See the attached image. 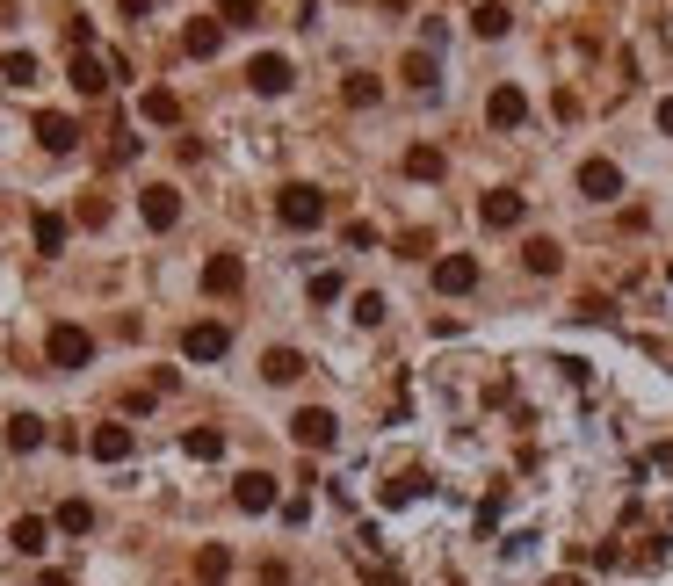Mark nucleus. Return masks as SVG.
Wrapping results in <instances>:
<instances>
[{
    "mask_svg": "<svg viewBox=\"0 0 673 586\" xmlns=\"http://www.w3.org/2000/svg\"><path fill=\"white\" fill-rule=\"evenodd\" d=\"M218 15H225L232 29H254V22H261V0H225V8H218Z\"/></svg>",
    "mask_w": 673,
    "mask_h": 586,
    "instance_id": "2f4dec72",
    "label": "nucleus"
},
{
    "mask_svg": "<svg viewBox=\"0 0 673 586\" xmlns=\"http://www.w3.org/2000/svg\"><path fill=\"white\" fill-rule=\"evenodd\" d=\"M203 290L210 297H239V290H247V261H239V254H210L203 261Z\"/></svg>",
    "mask_w": 673,
    "mask_h": 586,
    "instance_id": "9b49d317",
    "label": "nucleus"
},
{
    "mask_svg": "<svg viewBox=\"0 0 673 586\" xmlns=\"http://www.w3.org/2000/svg\"><path fill=\"white\" fill-rule=\"evenodd\" d=\"M261 377H268V384H297V377H304V355H297V348H268V355H261Z\"/></svg>",
    "mask_w": 673,
    "mask_h": 586,
    "instance_id": "aec40b11",
    "label": "nucleus"
},
{
    "mask_svg": "<svg viewBox=\"0 0 673 586\" xmlns=\"http://www.w3.org/2000/svg\"><path fill=\"white\" fill-rule=\"evenodd\" d=\"M435 290H442V297H471V290H478V261H471V254H442V261H435Z\"/></svg>",
    "mask_w": 673,
    "mask_h": 586,
    "instance_id": "ddd939ff",
    "label": "nucleus"
},
{
    "mask_svg": "<svg viewBox=\"0 0 673 586\" xmlns=\"http://www.w3.org/2000/svg\"><path fill=\"white\" fill-rule=\"evenodd\" d=\"M659 131H666V138H673V95H666V102H659Z\"/></svg>",
    "mask_w": 673,
    "mask_h": 586,
    "instance_id": "e433bc0d",
    "label": "nucleus"
},
{
    "mask_svg": "<svg viewBox=\"0 0 673 586\" xmlns=\"http://www.w3.org/2000/svg\"><path fill=\"white\" fill-rule=\"evenodd\" d=\"M587 565H594V572H616V565H623V543H594Z\"/></svg>",
    "mask_w": 673,
    "mask_h": 586,
    "instance_id": "f704fd0d",
    "label": "nucleus"
},
{
    "mask_svg": "<svg viewBox=\"0 0 673 586\" xmlns=\"http://www.w3.org/2000/svg\"><path fill=\"white\" fill-rule=\"evenodd\" d=\"M138 116H145V123H181V95H174V87H145Z\"/></svg>",
    "mask_w": 673,
    "mask_h": 586,
    "instance_id": "a211bd4d",
    "label": "nucleus"
},
{
    "mask_svg": "<svg viewBox=\"0 0 673 586\" xmlns=\"http://www.w3.org/2000/svg\"><path fill=\"white\" fill-rule=\"evenodd\" d=\"M522 261H529V275H558L565 254H558V239H529V246H522Z\"/></svg>",
    "mask_w": 673,
    "mask_h": 586,
    "instance_id": "a878e982",
    "label": "nucleus"
},
{
    "mask_svg": "<svg viewBox=\"0 0 673 586\" xmlns=\"http://www.w3.org/2000/svg\"><path fill=\"white\" fill-rule=\"evenodd\" d=\"M666 275H673V268H666Z\"/></svg>",
    "mask_w": 673,
    "mask_h": 586,
    "instance_id": "ea45409f",
    "label": "nucleus"
},
{
    "mask_svg": "<svg viewBox=\"0 0 673 586\" xmlns=\"http://www.w3.org/2000/svg\"><path fill=\"white\" fill-rule=\"evenodd\" d=\"M485 123H493V131H522V123H529V95L500 80L493 95H485Z\"/></svg>",
    "mask_w": 673,
    "mask_h": 586,
    "instance_id": "39448f33",
    "label": "nucleus"
},
{
    "mask_svg": "<svg viewBox=\"0 0 673 586\" xmlns=\"http://www.w3.org/2000/svg\"><path fill=\"white\" fill-rule=\"evenodd\" d=\"M124 15H152V0H124Z\"/></svg>",
    "mask_w": 673,
    "mask_h": 586,
    "instance_id": "4c0bfd02",
    "label": "nucleus"
},
{
    "mask_svg": "<svg viewBox=\"0 0 673 586\" xmlns=\"http://www.w3.org/2000/svg\"><path fill=\"white\" fill-rule=\"evenodd\" d=\"M225 572H232V550H225V543H203V550H196V579H203V586H218Z\"/></svg>",
    "mask_w": 673,
    "mask_h": 586,
    "instance_id": "b1692460",
    "label": "nucleus"
},
{
    "mask_svg": "<svg viewBox=\"0 0 673 586\" xmlns=\"http://www.w3.org/2000/svg\"><path fill=\"white\" fill-rule=\"evenodd\" d=\"M29 239H37V254H66V218H58V210H37V218H29Z\"/></svg>",
    "mask_w": 673,
    "mask_h": 586,
    "instance_id": "6ab92c4d",
    "label": "nucleus"
},
{
    "mask_svg": "<svg viewBox=\"0 0 673 586\" xmlns=\"http://www.w3.org/2000/svg\"><path fill=\"white\" fill-rule=\"evenodd\" d=\"M355 326H384V297H377V290L355 297Z\"/></svg>",
    "mask_w": 673,
    "mask_h": 586,
    "instance_id": "72a5a7b5",
    "label": "nucleus"
},
{
    "mask_svg": "<svg viewBox=\"0 0 673 586\" xmlns=\"http://www.w3.org/2000/svg\"><path fill=\"white\" fill-rule=\"evenodd\" d=\"M37 138H44V152H73V145H80V123L58 116V109H44V116H37Z\"/></svg>",
    "mask_w": 673,
    "mask_h": 586,
    "instance_id": "dca6fc26",
    "label": "nucleus"
},
{
    "mask_svg": "<svg viewBox=\"0 0 673 586\" xmlns=\"http://www.w3.org/2000/svg\"><path fill=\"white\" fill-rule=\"evenodd\" d=\"M181 449H189L196 464H218V456H225V435H218V427H189V435H181Z\"/></svg>",
    "mask_w": 673,
    "mask_h": 586,
    "instance_id": "4be33fe9",
    "label": "nucleus"
},
{
    "mask_svg": "<svg viewBox=\"0 0 673 586\" xmlns=\"http://www.w3.org/2000/svg\"><path fill=\"white\" fill-rule=\"evenodd\" d=\"M341 95H348V109H370V102L384 95V87H377L370 73H348V87H341Z\"/></svg>",
    "mask_w": 673,
    "mask_h": 586,
    "instance_id": "c756f323",
    "label": "nucleus"
},
{
    "mask_svg": "<svg viewBox=\"0 0 673 586\" xmlns=\"http://www.w3.org/2000/svg\"><path fill=\"white\" fill-rule=\"evenodd\" d=\"M218 44H225V22H189V29H181V51H189V58H218Z\"/></svg>",
    "mask_w": 673,
    "mask_h": 586,
    "instance_id": "f3484780",
    "label": "nucleus"
},
{
    "mask_svg": "<svg viewBox=\"0 0 673 586\" xmlns=\"http://www.w3.org/2000/svg\"><path fill=\"white\" fill-rule=\"evenodd\" d=\"M138 218H145L152 232H174V225H181V189H174V181H152V189L138 196Z\"/></svg>",
    "mask_w": 673,
    "mask_h": 586,
    "instance_id": "7ed1b4c3",
    "label": "nucleus"
},
{
    "mask_svg": "<svg viewBox=\"0 0 673 586\" xmlns=\"http://www.w3.org/2000/svg\"><path fill=\"white\" fill-rule=\"evenodd\" d=\"M232 348V326H218V319H196L189 333H181V355H189V362H218Z\"/></svg>",
    "mask_w": 673,
    "mask_h": 586,
    "instance_id": "0eeeda50",
    "label": "nucleus"
},
{
    "mask_svg": "<svg viewBox=\"0 0 673 586\" xmlns=\"http://www.w3.org/2000/svg\"><path fill=\"white\" fill-rule=\"evenodd\" d=\"M579 196H587V203H616L623 196V167L616 160H587V167H579Z\"/></svg>",
    "mask_w": 673,
    "mask_h": 586,
    "instance_id": "9d476101",
    "label": "nucleus"
},
{
    "mask_svg": "<svg viewBox=\"0 0 673 586\" xmlns=\"http://www.w3.org/2000/svg\"><path fill=\"white\" fill-rule=\"evenodd\" d=\"M399 80L413 87V95H435V80H442V58H435V51H406V58H399Z\"/></svg>",
    "mask_w": 673,
    "mask_h": 586,
    "instance_id": "4468645a",
    "label": "nucleus"
},
{
    "mask_svg": "<svg viewBox=\"0 0 673 586\" xmlns=\"http://www.w3.org/2000/svg\"><path fill=\"white\" fill-rule=\"evenodd\" d=\"M275 500H283V485H275L268 471H239V478H232V507H239V514H268Z\"/></svg>",
    "mask_w": 673,
    "mask_h": 586,
    "instance_id": "20e7f679",
    "label": "nucleus"
},
{
    "mask_svg": "<svg viewBox=\"0 0 673 586\" xmlns=\"http://www.w3.org/2000/svg\"><path fill=\"white\" fill-rule=\"evenodd\" d=\"M478 218L493 225V232H514V225L529 218V196H522V189H485V203H478Z\"/></svg>",
    "mask_w": 673,
    "mask_h": 586,
    "instance_id": "423d86ee",
    "label": "nucleus"
},
{
    "mask_svg": "<svg viewBox=\"0 0 673 586\" xmlns=\"http://www.w3.org/2000/svg\"><path fill=\"white\" fill-rule=\"evenodd\" d=\"M73 87H80V95H102L109 66H102V58H87V51H73Z\"/></svg>",
    "mask_w": 673,
    "mask_h": 586,
    "instance_id": "5701e85b",
    "label": "nucleus"
},
{
    "mask_svg": "<svg viewBox=\"0 0 673 586\" xmlns=\"http://www.w3.org/2000/svg\"><path fill=\"white\" fill-rule=\"evenodd\" d=\"M8 449H15V456L44 449V420H37V413H15V420H8Z\"/></svg>",
    "mask_w": 673,
    "mask_h": 586,
    "instance_id": "412c9836",
    "label": "nucleus"
},
{
    "mask_svg": "<svg viewBox=\"0 0 673 586\" xmlns=\"http://www.w3.org/2000/svg\"><path fill=\"white\" fill-rule=\"evenodd\" d=\"M275 218H283L290 232H319L326 225V189H312V181H283V189H275Z\"/></svg>",
    "mask_w": 673,
    "mask_h": 586,
    "instance_id": "f257e3e1",
    "label": "nucleus"
},
{
    "mask_svg": "<svg viewBox=\"0 0 673 586\" xmlns=\"http://www.w3.org/2000/svg\"><path fill=\"white\" fill-rule=\"evenodd\" d=\"M58 529H66V536H87V529H95V507H87V500H66V507H58Z\"/></svg>",
    "mask_w": 673,
    "mask_h": 586,
    "instance_id": "c85d7f7f",
    "label": "nucleus"
},
{
    "mask_svg": "<svg viewBox=\"0 0 673 586\" xmlns=\"http://www.w3.org/2000/svg\"><path fill=\"white\" fill-rule=\"evenodd\" d=\"M290 80H297V73H290L283 51H261L254 66H247V87H254V95H290Z\"/></svg>",
    "mask_w": 673,
    "mask_h": 586,
    "instance_id": "1a4fd4ad",
    "label": "nucleus"
},
{
    "mask_svg": "<svg viewBox=\"0 0 673 586\" xmlns=\"http://www.w3.org/2000/svg\"><path fill=\"white\" fill-rule=\"evenodd\" d=\"M420 492H427V478H391L384 485V507H406V500H420Z\"/></svg>",
    "mask_w": 673,
    "mask_h": 586,
    "instance_id": "7c9ffc66",
    "label": "nucleus"
},
{
    "mask_svg": "<svg viewBox=\"0 0 673 586\" xmlns=\"http://www.w3.org/2000/svg\"><path fill=\"white\" fill-rule=\"evenodd\" d=\"M8 550H22V558H44V550H51V521H44V514H22L15 529H8Z\"/></svg>",
    "mask_w": 673,
    "mask_h": 586,
    "instance_id": "2eb2a0df",
    "label": "nucleus"
},
{
    "mask_svg": "<svg viewBox=\"0 0 673 586\" xmlns=\"http://www.w3.org/2000/svg\"><path fill=\"white\" fill-rule=\"evenodd\" d=\"M333 297H341V275H333V268L312 275V304H333Z\"/></svg>",
    "mask_w": 673,
    "mask_h": 586,
    "instance_id": "c9c22d12",
    "label": "nucleus"
},
{
    "mask_svg": "<svg viewBox=\"0 0 673 586\" xmlns=\"http://www.w3.org/2000/svg\"><path fill=\"white\" fill-rule=\"evenodd\" d=\"M0 80H8V87H37V58H29V51H8V58H0Z\"/></svg>",
    "mask_w": 673,
    "mask_h": 586,
    "instance_id": "cd10ccee",
    "label": "nucleus"
},
{
    "mask_svg": "<svg viewBox=\"0 0 673 586\" xmlns=\"http://www.w3.org/2000/svg\"><path fill=\"white\" fill-rule=\"evenodd\" d=\"M131 449H138V435H131L124 420H102L95 435H87V456H95V464H124Z\"/></svg>",
    "mask_w": 673,
    "mask_h": 586,
    "instance_id": "6e6552de",
    "label": "nucleus"
},
{
    "mask_svg": "<svg viewBox=\"0 0 673 586\" xmlns=\"http://www.w3.org/2000/svg\"><path fill=\"white\" fill-rule=\"evenodd\" d=\"M637 565H645V572H666V565H673V536H652V550H637Z\"/></svg>",
    "mask_w": 673,
    "mask_h": 586,
    "instance_id": "473e14b6",
    "label": "nucleus"
},
{
    "mask_svg": "<svg viewBox=\"0 0 673 586\" xmlns=\"http://www.w3.org/2000/svg\"><path fill=\"white\" fill-rule=\"evenodd\" d=\"M442 167H449L442 145H413V152H406V174H413V181H442Z\"/></svg>",
    "mask_w": 673,
    "mask_h": 586,
    "instance_id": "393cba45",
    "label": "nucleus"
},
{
    "mask_svg": "<svg viewBox=\"0 0 673 586\" xmlns=\"http://www.w3.org/2000/svg\"><path fill=\"white\" fill-rule=\"evenodd\" d=\"M290 435H297V449H333V435H341V420H333L326 406H304V413L290 420Z\"/></svg>",
    "mask_w": 673,
    "mask_h": 586,
    "instance_id": "f8f14e48",
    "label": "nucleus"
},
{
    "mask_svg": "<svg viewBox=\"0 0 673 586\" xmlns=\"http://www.w3.org/2000/svg\"><path fill=\"white\" fill-rule=\"evenodd\" d=\"M550 586H587V579H550Z\"/></svg>",
    "mask_w": 673,
    "mask_h": 586,
    "instance_id": "58836bf2",
    "label": "nucleus"
},
{
    "mask_svg": "<svg viewBox=\"0 0 673 586\" xmlns=\"http://www.w3.org/2000/svg\"><path fill=\"white\" fill-rule=\"evenodd\" d=\"M507 8H500V0H478V15H471V29H478V37H507Z\"/></svg>",
    "mask_w": 673,
    "mask_h": 586,
    "instance_id": "bb28decb",
    "label": "nucleus"
},
{
    "mask_svg": "<svg viewBox=\"0 0 673 586\" xmlns=\"http://www.w3.org/2000/svg\"><path fill=\"white\" fill-rule=\"evenodd\" d=\"M44 362H51V369H87V362H95V333L73 326V319H58V326L44 333Z\"/></svg>",
    "mask_w": 673,
    "mask_h": 586,
    "instance_id": "f03ea898",
    "label": "nucleus"
}]
</instances>
